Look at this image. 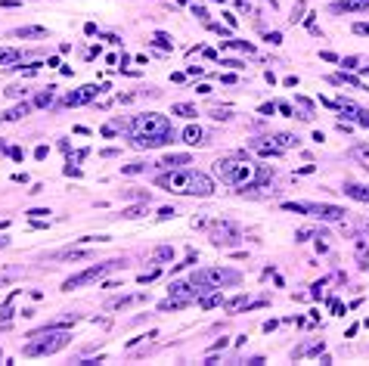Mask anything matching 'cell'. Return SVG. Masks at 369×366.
Here are the masks:
<instances>
[{
    "instance_id": "38",
    "label": "cell",
    "mask_w": 369,
    "mask_h": 366,
    "mask_svg": "<svg viewBox=\"0 0 369 366\" xmlns=\"http://www.w3.org/2000/svg\"><path fill=\"white\" fill-rule=\"evenodd\" d=\"M221 65H226V69H245L242 59H221Z\"/></svg>"
},
{
    "instance_id": "25",
    "label": "cell",
    "mask_w": 369,
    "mask_h": 366,
    "mask_svg": "<svg viewBox=\"0 0 369 366\" xmlns=\"http://www.w3.org/2000/svg\"><path fill=\"white\" fill-rule=\"evenodd\" d=\"M146 205H149V202H140V205H133V208H124V211H121V217H128V220L143 217V214H146Z\"/></svg>"
},
{
    "instance_id": "17",
    "label": "cell",
    "mask_w": 369,
    "mask_h": 366,
    "mask_svg": "<svg viewBox=\"0 0 369 366\" xmlns=\"http://www.w3.org/2000/svg\"><path fill=\"white\" fill-rule=\"evenodd\" d=\"M251 149L261 152V155H279V152H282L273 140H270V143H264V140H251Z\"/></svg>"
},
{
    "instance_id": "11",
    "label": "cell",
    "mask_w": 369,
    "mask_h": 366,
    "mask_svg": "<svg viewBox=\"0 0 369 366\" xmlns=\"http://www.w3.org/2000/svg\"><path fill=\"white\" fill-rule=\"evenodd\" d=\"M183 143H189V146H199V143H205V131L199 124H189V127H183Z\"/></svg>"
},
{
    "instance_id": "10",
    "label": "cell",
    "mask_w": 369,
    "mask_h": 366,
    "mask_svg": "<svg viewBox=\"0 0 369 366\" xmlns=\"http://www.w3.org/2000/svg\"><path fill=\"white\" fill-rule=\"evenodd\" d=\"M329 10L335 16H341V13H363V10H369V0H338V3H332Z\"/></svg>"
},
{
    "instance_id": "48",
    "label": "cell",
    "mask_w": 369,
    "mask_h": 366,
    "mask_svg": "<svg viewBox=\"0 0 369 366\" xmlns=\"http://www.w3.org/2000/svg\"><path fill=\"white\" fill-rule=\"evenodd\" d=\"M267 40H270V44H282V35L279 31H267Z\"/></svg>"
},
{
    "instance_id": "33",
    "label": "cell",
    "mask_w": 369,
    "mask_h": 366,
    "mask_svg": "<svg viewBox=\"0 0 369 366\" xmlns=\"http://www.w3.org/2000/svg\"><path fill=\"white\" fill-rule=\"evenodd\" d=\"M205 25L214 31V35H221L223 40H230V38H233V31H230V28H223V25H214V22H205Z\"/></svg>"
},
{
    "instance_id": "13",
    "label": "cell",
    "mask_w": 369,
    "mask_h": 366,
    "mask_svg": "<svg viewBox=\"0 0 369 366\" xmlns=\"http://www.w3.org/2000/svg\"><path fill=\"white\" fill-rule=\"evenodd\" d=\"M345 195H351V199H357V202H369V186H363V183H345Z\"/></svg>"
},
{
    "instance_id": "21",
    "label": "cell",
    "mask_w": 369,
    "mask_h": 366,
    "mask_svg": "<svg viewBox=\"0 0 369 366\" xmlns=\"http://www.w3.org/2000/svg\"><path fill=\"white\" fill-rule=\"evenodd\" d=\"M171 112H174V115H180V118H196V115H199V109L192 106V103H174V106H171Z\"/></svg>"
},
{
    "instance_id": "26",
    "label": "cell",
    "mask_w": 369,
    "mask_h": 366,
    "mask_svg": "<svg viewBox=\"0 0 369 366\" xmlns=\"http://www.w3.org/2000/svg\"><path fill=\"white\" fill-rule=\"evenodd\" d=\"M242 308H248V298L245 295H236V298H230V301H226V310H230V313H236Z\"/></svg>"
},
{
    "instance_id": "43",
    "label": "cell",
    "mask_w": 369,
    "mask_h": 366,
    "mask_svg": "<svg viewBox=\"0 0 369 366\" xmlns=\"http://www.w3.org/2000/svg\"><path fill=\"white\" fill-rule=\"evenodd\" d=\"M47 214H50V208H31V211H28L31 220H35V217H47Z\"/></svg>"
},
{
    "instance_id": "59",
    "label": "cell",
    "mask_w": 369,
    "mask_h": 366,
    "mask_svg": "<svg viewBox=\"0 0 369 366\" xmlns=\"http://www.w3.org/2000/svg\"><path fill=\"white\" fill-rule=\"evenodd\" d=\"M3 245H6V239H3V236H0V249H3Z\"/></svg>"
},
{
    "instance_id": "5",
    "label": "cell",
    "mask_w": 369,
    "mask_h": 366,
    "mask_svg": "<svg viewBox=\"0 0 369 366\" xmlns=\"http://www.w3.org/2000/svg\"><path fill=\"white\" fill-rule=\"evenodd\" d=\"M242 279L239 270H230V267H205V270H196L192 273V283L202 286V289H223V286H236Z\"/></svg>"
},
{
    "instance_id": "12",
    "label": "cell",
    "mask_w": 369,
    "mask_h": 366,
    "mask_svg": "<svg viewBox=\"0 0 369 366\" xmlns=\"http://www.w3.org/2000/svg\"><path fill=\"white\" fill-rule=\"evenodd\" d=\"M22 62V53L13 47H0V65H10V69H16V65Z\"/></svg>"
},
{
    "instance_id": "35",
    "label": "cell",
    "mask_w": 369,
    "mask_h": 366,
    "mask_svg": "<svg viewBox=\"0 0 369 366\" xmlns=\"http://www.w3.org/2000/svg\"><path fill=\"white\" fill-rule=\"evenodd\" d=\"M341 65H345V69H351V72L363 69V65H360V59H357V56H348V59H341Z\"/></svg>"
},
{
    "instance_id": "50",
    "label": "cell",
    "mask_w": 369,
    "mask_h": 366,
    "mask_svg": "<svg viewBox=\"0 0 369 366\" xmlns=\"http://www.w3.org/2000/svg\"><path fill=\"white\" fill-rule=\"evenodd\" d=\"M65 177H81V168H74V165H65Z\"/></svg>"
},
{
    "instance_id": "20",
    "label": "cell",
    "mask_w": 369,
    "mask_h": 366,
    "mask_svg": "<svg viewBox=\"0 0 369 366\" xmlns=\"http://www.w3.org/2000/svg\"><path fill=\"white\" fill-rule=\"evenodd\" d=\"M53 258H56V261H84V258H90V251H78V249H65V251H56Z\"/></svg>"
},
{
    "instance_id": "4",
    "label": "cell",
    "mask_w": 369,
    "mask_h": 366,
    "mask_svg": "<svg viewBox=\"0 0 369 366\" xmlns=\"http://www.w3.org/2000/svg\"><path fill=\"white\" fill-rule=\"evenodd\" d=\"M31 342L22 347V354L25 357H47V354H56V351H62L65 345L72 342V335L65 329L59 326H44L40 332H31Z\"/></svg>"
},
{
    "instance_id": "37",
    "label": "cell",
    "mask_w": 369,
    "mask_h": 366,
    "mask_svg": "<svg viewBox=\"0 0 369 366\" xmlns=\"http://www.w3.org/2000/svg\"><path fill=\"white\" fill-rule=\"evenodd\" d=\"M25 93H28V90H25V87H19V84H13V87H6V96H25Z\"/></svg>"
},
{
    "instance_id": "24",
    "label": "cell",
    "mask_w": 369,
    "mask_h": 366,
    "mask_svg": "<svg viewBox=\"0 0 369 366\" xmlns=\"http://www.w3.org/2000/svg\"><path fill=\"white\" fill-rule=\"evenodd\" d=\"M137 301H146V295H121V298H115L112 301V308L118 310V308H130V304H137Z\"/></svg>"
},
{
    "instance_id": "7",
    "label": "cell",
    "mask_w": 369,
    "mask_h": 366,
    "mask_svg": "<svg viewBox=\"0 0 369 366\" xmlns=\"http://www.w3.org/2000/svg\"><path fill=\"white\" fill-rule=\"evenodd\" d=\"M239 239H242V233H239L236 224H230V220H214V227H211V245H217V249H233Z\"/></svg>"
},
{
    "instance_id": "40",
    "label": "cell",
    "mask_w": 369,
    "mask_h": 366,
    "mask_svg": "<svg viewBox=\"0 0 369 366\" xmlns=\"http://www.w3.org/2000/svg\"><path fill=\"white\" fill-rule=\"evenodd\" d=\"M174 214H177V211H174V208H171V205H165V208H162V211H158V220H171V217H174Z\"/></svg>"
},
{
    "instance_id": "8",
    "label": "cell",
    "mask_w": 369,
    "mask_h": 366,
    "mask_svg": "<svg viewBox=\"0 0 369 366\" xmlns=\"http://www.w3.org/2000/svg\"><path fill=\"white\" fill-rule=\"evenodd\" d=\"M106 90H109V84H84V87L65 93V96H62V106H84V103L96 99L99 93H106Z\"/></svg>"
},
{
    "instance_id": "46",
    "label": "cell",
    "mask_w": 369,
    "mask_h": 366,
    "mask_svg": "<svg viewBox=\"0 0 369 366\" xmlns=\"http://www.w3.org/2000/svg\"><path fill=\"white\" fill-rule=\"evenodd\" d=\"M354 35H369V22H357L354 25Z\"/></svg>"
},
{
    "instance_id": "56",
    "label": "cell",
    "mask_w": 369,
    "mask_h": 366,
    "mask_svg": "<svg viewBox=\"0 0 369 366\" xmlns=\"http://www.w3.org/2000/svg\"><path fill=\"white\" fill-rule=\"evenodd\" d=\"M276 112V103H267V106H261V115H273Z\"/></svg>"
},
{
    "instance_id": "23",
    "label": "cell",
    "mask_w": 369,
    "mask_h": 366,
    "mask_svg": "<svg viewBox=\"0 0 369 366\" xmlns=\"http://www.w3.org/2000/svg\"><path fill=\"white\" fill-rule=\"evenodd\" d=\"M273 143H276L282 152H286V149H292V146H298V137H295V134H276Z\"/></svg>"
},
{
    "instance_id": "41",
    "label": "cell",
    "mask_w": 369,
    "mask_h": 366,
    "mask_svg": "<svg viewBox=\"0 0 369 366\" xmlns=\"http://www.w3.org/2000/svg\"><path fill=\"white\" fill-rule=\"evenodd\" d=\"M301 13H304V0H298V3H295V10H292V22H298Z\"/></svg>"
},
{
    "instance_id": "16",
    "label": "cell",
    "mask_w": 369,
    "mask_h": 366,
    "mask_svg": "<svg viewBox=\"0 0 369 366\" xmlns=\"http://www.w3.org/2000/svg\"><path fill=\"white\" fill-rule=\"evenodd\" d=\"M47 28L40 25H25V28H13V38H44Z\"/></svg>"
},
{
    "instance_id": "53",
    "label": "cell",
    "mask_w": 369,
    "mask_h": 366,
    "mask_svg": "<svg viewBox=\"0 0 369 366\" xmlns=\"http://www.w3.org/2000/svg\"><path fill=\"white\" fill-rule=\"evenodd\" d=\"M357 124H363V127H369V112H366V109H363V112L357 115Z\"/></svg>"
},
{
    "instance_id": "52",
    "label": "cell",
    "mask_w": 369,
    "mask_h": 366,
    "mask_svg": "<svg viewBox=\"0 0 369 366\" xmlns=\"http://www.w3.org/2000/svg\"><path fill=\"white\" fill-rule=\"evenodd\" d=\"M354 155L357 158H366L369 155V146H354Z\"/></svg>"
},
{
    "instance_id": "1",
    "label": "cell",
    "mask_w": 369,
    "mask_h": 366,
    "mask_svg": "<svg viewBox=\"0 0 369 366\" xmlns=\"http://www.w3.org/2000/svg\"><path fill=\"white\" fill-rule=\"evenodd\" d=\"M128 134L133 137V146H140V149H158V146H167V143H174V137H177L174 124L167 121L165 115H158V112L133 115V118H130V124H128Z\"/></svg>"
},
{
    "instance_id": "34",
    "label": "cell",
    "mask_w": 369,
    "mask_h": 366,
    "mask_svg": "<svg viewBox=\"0 0 369 366\" xmlns=\"http://www.w3.org/2000/svg\"><path fill=\"white\" fill-rule=\"evenodd\" d=\"M53 90H56V87H47L44 93H37L35 103H37V106H50V103H53Z\"/></svg>"
},
{
    "instance_id": "18",
    "label": "cell",
    "mask_w": 369,
    "mask_h": 366,
    "mask_svg": "<svg viewBox=\"0 0 369 366\" xmlns=\"http://www.w3.org/2000/svg\"><path fill=\"white\" fill-rule=\"evenodd\" d=\"M199 304H202L205 310H211V308H217V304H223L221 289H211V295H202V298H199Z\"/></svg>"
},
{
    "instance_id": "60",
    "label": "cell",
    "mask_w": 369,
    "mask_h": 366,
    "mask_svg": "<svg viewBox=\"0 0 369 366\" xmlns=\"http://www.w3.org/2000/svg\"><path fill=\"white\" fill-rule=\"evenodd\" d=\"M363 69H366V72H369V65H363Z\"/></svg>"
},
{
    "instance_id": "19",
    "label": "cell",
    "mask_w": 369,
    "mask_h": 366,
    "mask_svg": "<svg viewBox=\"0 0 369 366\" xmlns=\"http://www.w3.org/2000/svg\"><path fill=\"white\" fill-rule=\"evenodd\" d=\"M354 251H357V264H360L363 270H369V245H366V239H357Z\"/></svg>"
},
{
    "instance_id": "29",
    "label": "cell",
    "mask_w": 369,
    "mask_h": 366,
    "mask_svg": "<svg viewBox=\"0 0 369 366\" xmlns=\"http://www.w3.org/2000/svg\"><path fill=\"white\" fill-rule=\"evenodd\" d=\"M180 308H186V304H183V301H174V298H167V301L158 304V310H162V313H171V310H180Z\"/></svg>"
},
{
    "instance_id": "51",
    "label": "cell",
    "mask_w": 369,
    "mask_h": 366,
    "mask_svg": "<svg viewBox=\"0 0 369 366\" xmlns=\"http://www.w3.org/2000/svg\"><path fill=\"white\" fill-rule=\"evenodd\" d=\"M50 155V146H37L35 149V158H47Z\"/></svg>"
},
{
    "instance_id": "55",
    "label": "cell",
    "mask_w": 369,
    "mask_h": 366,
    "mask_svg": "<svg viewBox=\"0 0 369 366\" xmlns=\"http://www.w3.org/2000/svg\"><path fill=\"white\" fill-rule=\"evenodd\" d=\"M10 155H13V158H16V161H22V158H25V152H22V149H19V146H13V149H10Z\"/></svg>"
},
{
    "instance_id": "31",
    "label": "cell",
    "mask_w": 369,
    "mask_h": 366,
    "mask_svg": "<svg viewBox=\"0 0 369 366\" xmlns=\"http://www.w3.org/2000/svg\"><path fill=\"white\" fill-rule=\"evenodd\" d=\"M230 115H233L230 106H214V109H211V118H217V121H226Z\"/></svg>"
},
{
    "instance_id": "28",
    "label": "cell",
    "mask_w": 369,
    "mask_h": 366,
    "mask_svg": "<svg viewBox=\"0 0 369 366\" xmlns=\"http://www.w3.org/2000/svg\"><path fill=\"white\" fill-rule=\"evenodd\" d=\"M155 47H162V50H171L174 47V40H171V35H165V31H155Z\"/></svg>"
},
{
    "instance_id": "2",
    "label": "cell",
    "mask_w": 369,
    "mask_h": 366,
    "mask_svg": "<svg viewBox=\"0 0 369 366\" xmlns=\"http://www.w3.org/2000/svg\"><path fill=\"white\" fill-rule=\"evenodd\" d=\"M155 186H162L167 193L177 195H211L214 193V180L202 171H189V168H165L155 177Z\"/></svg>"
},
{
    "instance_id": "36",
    "label": "cell",
    "mask_w": 369,
    "mask_h": 366,
    "mask_svg": "<svg viewBox=\"0 0 369 366\" xmlns=\"http://www.w3.org/2000/svg\"><path fill=\"white\" fill-rule=\"evenodd\" d=\"M196 261H199V254H196V251H189L183 264H174V273H177V270H183V267H189V264H196Z\"/></svg>"
},
{
    "instance_id": "27",
    "label": "cell",
    "mask_w": 369,
    "mask_h": 366,
    "mask_svg": "<svg viewBox=\"0 0 369 366\" xmlns=\"http://www.w3.org/2000/svg\"><path fill=\"white\" fill-rule=\"evenodd\" d=\"M329 81H332V84H351V87H363V84H360L354 75H332Z\"/></svg>"
},
{
    "instance_id": "22",
    "label": "cell",
    "mask_w": 369,
    "mask_h": 366,
    "mask_svg": "<svg viewBox=\"0 0 369 366\" xmlns=\"http://www.w3.org/2000/svg\"><path fill=\"white\" fill-rule=\"evenodd\" d=\"M189 155H165L162 161H158V165H162V168H183V165H189Z\"/></svg>"
},
{
    "instance_id": "15",
    "label": "cell",
    "mask_w": 369,
    "mask_h": 366,
    "mask_svg": "<svg viewBox=\"0 0 369 366\" xmlns=\"http://www.w3.org/2000/svg\"><path fill=\"white\" fill-rule=\"evenodd\" d=\"M31 112V106L28 103H22V106H16V109H6V112H0V121H19V118H25Z\"/></svg>"
},
{
    "instance_id": "49",
    "label": "cell",
    "mask_w": 369,
    "mask_h": 366,
    "mask_svg": "<svg viewBox=\"0 0 369 366\" xmlns=\"http://www.w3.org/2000/svg\"><path fill=\"white\" fill-rule=\"evenodd\" d=\"M276 109H279V112H282V115H295V109H292L289 103H276Z\"/></svg>"
},
{
    "instance_id": "61",
    "label": "cell",
    "mask_w": 369,
    "mask_h": 366,
    "mask_svg": "<svg viewBox=\"0 0 369 366\" xmlns=\"http://www.w3.org/2000/svg\"><path fill=\"white\" fill-rule=\"evenodd\" d=\"M217 3H223V0H217Z\"/></svg>"
},
{
    "instance_id": "47",
    "label": "cell",
    "mask_w": 369,
    "mask_h": 366,
    "mask_svg": "<svg viewBox=\"0 0 369 366\" xmlns=\"http://www.w3.org/2000/svg\"><path fill=\"white\" fill-rule=\"evenodd\" d=\"M0 6H3V10H19V0H0Z\"/></svg>"
},
{
    "instance_id": "32",
    "label": "cell",
    "mask_w": 369,
    "mask_h": 366,
    "mask_svg": "<svg viewBox=\"0 0 369 366\" xmlns=\"http://www.w3.org/2000/svg\"><path fill=\"white\" fill-rule=\"evenodd\" d=\"M226 47H233V50H242V53H255V47H251L248 40H233V38H230V40H226Z\"/></svg>"
},
{
    "instance_id": "30",
    "label": "cell",
    "mask_w": 369,
    "mask_h": 366,
    "mask_svg": "<svg viewBox=\"0 0 369 366\" xmlns=\"http://www.w3.org/2000/svg\"><path fill=\"white\" fill-rule=\"evenodd\" d=\"M155 261H174V249H171V245H158V249H155Z\"/></svg>"
},
{
    "instance_id": "58",
    "label": "cell",
    "mask_w": 369,
    "mask_h": 366,
    "mask_svg": "<svg viewBox=\"0 0 369 366\" xmlns=\"http://www.w3.org/2000/svg\"><path fill=\"white\" fill-rule=\"evenodd\" d=\"M19 313H22V320H31V317H35V310H31V308H22Z\"/></svg>"
},
{
    "instance_id": "14",
    "label": "cell",
    "mask_w": 369,
    "mask_h": 366,
    "mask_svg": "<svg viewBox=\"0 0 369 366\" xmlns=\"http://www.w3.org/2000/svg\"><path fill=\"white\" fill-rule=\"evenodd\" d=\"M16 298H19V289H16V292L10 295V298H6V301H3V308H0V329H6V326H10V317H13V304H16Z\"/></svg>"
},
{
    "instance_id": "6",
    "label": "cell",
    "mask_w": 369,
    "mask_h": 366,
    "mask_svg": "<svg viewBox=\"0 0 369 366\" xmlns=\"http://www.w3.org/2000/svg\"><path fill=\"white\" fill-rule=\"evenodd\" d=\"M121 267V261H103V264H93V267H87V270H81V273H74L69 276L62 283V292H72V289H81V286H87V283H96V279H103L106 273H112V270H118Z\"/></svg>"
},
{
    "instance_id": "44",
    "label": "cell",
    "mask_w": 369,
    "mask_h": 366,
    "mask_svg": "<svg viewBox=\"0 0 369 366\" xmlns=\"http://www.w3.org/2000/svg\"><path fill=\"white\" fill-rule=\"evenodd\" d=\"M121 171H124V174H140V171H143V165H140V161H137V165H124Z\"/></svg>"
},
{
    "instance_id": "45",
    "label": "cell",
    "mask_w": 369,
    "mask_h": 366,
    "mask_svg": "<svg viewBox=\"0 0 369 366\" xmlns=\"http://www.w3.org/2000/svg\"><path fill=\"white\" fill-rule=\"evenodd\" d=\"M320 59H323V62H341V59L335 56V53H329V50H323V53H320Z\"/></svg>"
},
{
    "instance_id": "39",
    "label": "cell",
    "mask_w": 369,
    "mask_h": 366,
    "mask_svg": "<svg viewBox=\"0 0 369 366\" xmlns=\"http://www.w3.org/2000/svg\"><path fill=\"white\" fill-rule=\"evenodd\" d=\"M155 276H158V267H152V270H146V273H140V283L146 286V283H152Z\"/></svg>"
},
{
    "instance_id": "42",
    "label": "cell",
    "mask_w": 369,
    "mask_h": 366,
    "mask_svg": "<svg viewBox=\"0 0 369 366\" xmlns=\"http://www.w3.org/2000/svg\"><path fill=\"white\" fill-rule=\"evenodd\" d=\"M192 16H196V19H202V22H208V13H205V6H196V3H192Z\"/></svg>"
},
{
    "instance_id": "9",
    "label": "cell",
    "mask_w": 369,
    "mask_h": 366,
    "mask_svg": "<svg viewBox=\"0 0 369 366\" xmlns=\"http://www.w3.org/2000/svg\"><path fill=\"white\" fill-rule=\"evenodd\" d=\"M307 214L320 217V220H345L348 211L338 208V205H316V202H307Z\"/></svg>"
},
{
    "instance_id": "3",
    "label": "cell",
    "mask_w": 369,
    "mask_h": 366,
    "mask_svg": "<svg viewBox=\"0 0 369 366\" xmlns=\"http://www.w3.org/2000/svg\"><path fill=\"white\" fill-rule=\"evenodd\" d=\"M214 174L230 186H248V183H255L258 177H264L267 171L261 165H255L251 158H245V155H230V158L214 161Z\"/></svg>"
},
{
    "instance_id": "54",
    "label": "cell",
    "mask_w": 369,
    "mask_h": 366,
    "mask_svg": "<svg viewBox=\"0 0 369 366\" xmlns=\"http://www.w3.org/2000/svg\"><path fill=\"white\" fill-rule=\"evenodd\" d=\"M295 239H298V242H304V239H310V230H307V227H304V230H298V233H295Z\"/></svg>"
},
{
    "instance_id": "57",
    "label": "cell",
    "mask_w": 369,
    "mask_h": 366,
    "mask_svg": "<svg viewBox=\"0 0 369 366\" xmlns=\"http://www.w3.org/2000/svg\"><path fill=\"white\" fill-rule=\"evenodd\" d=\"M186 75H192V78H199V75H202V65H189V69H186Z\"/></svg>"
}]
</instances>
